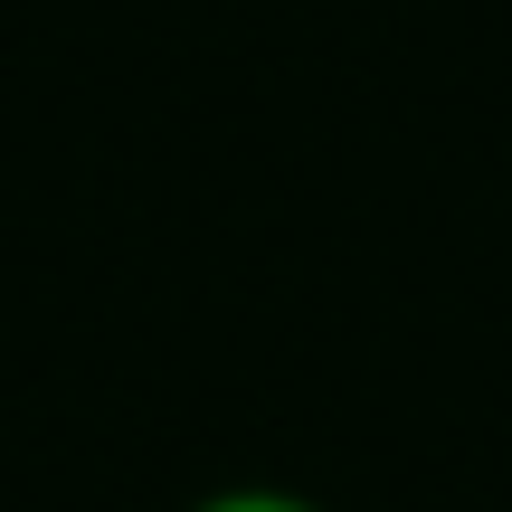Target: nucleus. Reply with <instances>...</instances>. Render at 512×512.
Listing matches in <instances>:
<instances>
[{"mask_svg": "<svg viewBox=\"0 0 512 512\" xmlns=\"http://www.w3.org/2000/svg\"><path fill=\"white\" fill-rule=\"evenodd\" d=\"M190 512H323L313 494H285V484H219V494H200Z\"/></svg>", "mask_w": 512, "mask_h": 512, "instance_id": "1", "label": "nucleus"}]
</instances>
